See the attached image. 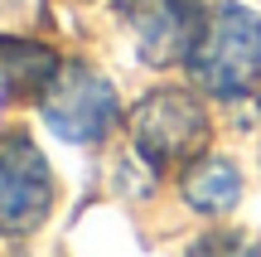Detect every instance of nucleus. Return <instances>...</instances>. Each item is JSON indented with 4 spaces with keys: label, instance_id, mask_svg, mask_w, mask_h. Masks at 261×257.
Here are the masks:
<instances>
[{
    "label": "nucleus",
    "instance_id": "1",
    "mask_svg": "<svg viewBox=\"0 0 261 257\" xmlns=\"http://www.w3.org/2000/svg\"><path fill=\"white\" fill-rule=\"evenodd\" d=\"M194 78L213 97H237L261 83V19L242 5H218L198 34L194 54Z\"/></svg>",
    "mask_w": 261,
    "mask_h": 257
},
{
    "label": "nucleus",
    "instance_id": "2",
    "mask_svg": "<svg viewBox=\"0 0 261 257\" xmlns=\"http://www.w3.org/2000/svg\"><path fill=\"white\" fill-rule=\"evenodd\" d=\"M39 107H44V122L73 146L102 141L121 116L112 83L102 73H92L87 63H68L63 73H54V83L39 92Z\"/></svg>",
    "mask_w": 261,
    "mask_h": 257
},
{
    "label": "nucleus",
    "instance_id": "3",
    "mask_svg": "<svg viewBox=\"0 0 261 257\" xmlns=\"http://www.w3.org/2000/svg\"><path fill=\"white\" fill-rule=\"evenodd\" d=\"M54 204V175L34 141L0 131V233H34Z\"/></svg>",
    "mask_w": 261,
    "mask_h": 257
},
{
    "label": "nucleus",
    "instance_id": "4",
    "mask_svg": "<svg viewBox=\"0 0 261 257\" xmlns=\"http://www.w3.org/2000/svg\"><path fill=\"white\" fill-rule=\"evenodd\" d=\"M130 136L150 165H179L208 141V116L189 92H155L130 112Z\"/></svg>",
    "mask_w": 261,
    "mask_h": 257
},
{
    "label": "nucleus",
    "instance_id": "5",
    "mask_svg": "<svg viewBox=\"0 0 261 257\" xmlns=\"http://www.w3.org/2000/svg\"><path fill=\"white\" fill-rule=\"evenodd\" d=\"M116 10H121L130 39H136V54L150 68L189 58L203 25H208L198 0H121Z\"/></svg>",
    "mask_w": 261,
    "mask_h": 257
},
{
    "label": "nucleus",
    "instance_id": "6",
    "mask_svg": "<svg viewBox=\"0 0 261 257\" xmlns=\"http://www.w3.org/2000/svg\"><path fill=\"white\" fill-rule=\"evenodd\" d=\"M54 63H58V58L48 54L44 44H29V39L0 34V97L44 92V87L54 83Z\"/></svg>",
    "mask_w": 261,
    "mask_h": 257
},
{
    "label": "nucleus",
    "instance_id": "7",
    "mask_svg": "<svg viewBox=\"0 0 261 257\" xmlns=\"http://www.w3.org/2000/svg\"><path fill=\"white\" fill-rule=\"evenodd\" d=\"M184 199L203 214H227L237 199H242V175H237L232 160L223 155H203L198 165H189L184 175Z\"/></svg>",
    "mask_w": 261,
    "mask_h": 257
},
{
    "label": "nucleus",
    "instance_id": "8",
    "mask_svg": "<svg viewBox=\"0 0 261 257\" xmlns=\"http://www.w3.org/2000/svg\"><path fill=\"white\" fill-rule=\"evenodd\" d=\"M189 257H261V243L247 233H208L189 248Z\"/></svg>",
    "mask_w": 261,
    "mask_h": 257
},
{
    "label": "nucleus",
    "instance_id": "9",
    "mask_svg": "<svg viewBox=\"0 0 261 257\" xmlns=\"http://www.w3.org/2000/svg\"><path fill=\"white\" fill-rule=\"evenodd\" d=\"M19 10H39V0H0V19L19 15Z\"/></svg>",
    "mask_w": 261,
    "mask_h": 257
}]
</instances>
